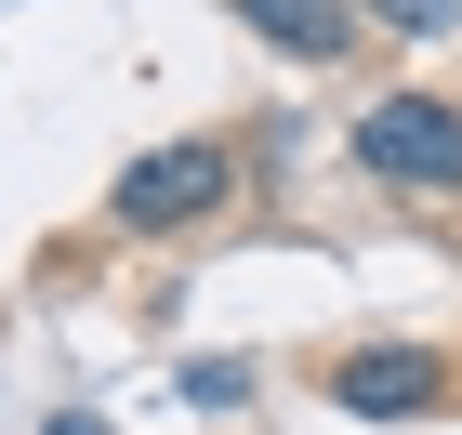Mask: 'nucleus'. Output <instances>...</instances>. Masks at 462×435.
<instances>
[{"label":"nucleus","instance_id":"nucleus-5","mask_svg":"<svg viewBox=\"0 0 462 435\" xmlns=\"http://www.w3.org/2000/svg\"><path fill=\"white\" fill-rule=\"evenodd\" d=\"M370 27H396V40H449L462 27V0H356Z\"/></svg>","mask_w":462,"mask_h":435},{"label":"nucleus","instance_id":"nucleus-2","mask_svg":"<svg viewBox=\"0 0 462 435\" xmlns=\"http://www.w3.org/2000/svg\"><path fill=\"white\" fill-rule=\"evenodd\" d=\"M225 145H159V159H133V172H119V224H199L225 198Z\"/></svg>","mask_w":462,"mask_h":435},{"label":"nucleus","instance_id":"nucleus-6","mask_svg":"<svg viewBox=\"0 0 462 435\" xmlns=\"http://www.w3.org/2000/svg\"><path fill=\"white\" fill-rule=\"evenodd\" d=\"M185 396H199V409H238L251 369H238V357H199V369H185Z\"/></svg>","mask_w":462,"mask_h":435},{"label":"nucleus","instance_id":"nucleus-4","mask_svg":"<svg viewBox=\"0 0 462 435\" xmlns=\"http://www.w3.org/2000/svg\"><path fill=\"white\" fill-rule=\"evenodd\" d=\"M238 14L278 40V53H304V67H330V53L356 40V0H238Z\"/></svg>","mask_w":462,"mask_h":435},{"label":"nucleus","instance_id":"nucleus-3","mask_svg":"<svg viewBox=\"0 0 462 435\" xmlns=\"http://www.w3.org/2000/svg\"><path fill=\"white\" fill-rule=\"evenodd\" d=\"M330 396H344L356 422H396V409H436V396H449V369H436V343H370V357L330 369Z\"/></svg>","mask_w":462,"mask_h":435},{"label":"nucleus","instance_id":"nucleus-1","mask_svg":"<svg viewBox=\"0 0 462 435\" xmlns=\"http://www.w3.org/2000/svg\"><path fill=\"white\" fill-rule=\"evenodd\" d=\"M356 159L383 185H436L449 198L462 185V106H436V93H383V106L356 119Z\"/></svg>","mask_w":462,"mask_h":435}]
</instances>
